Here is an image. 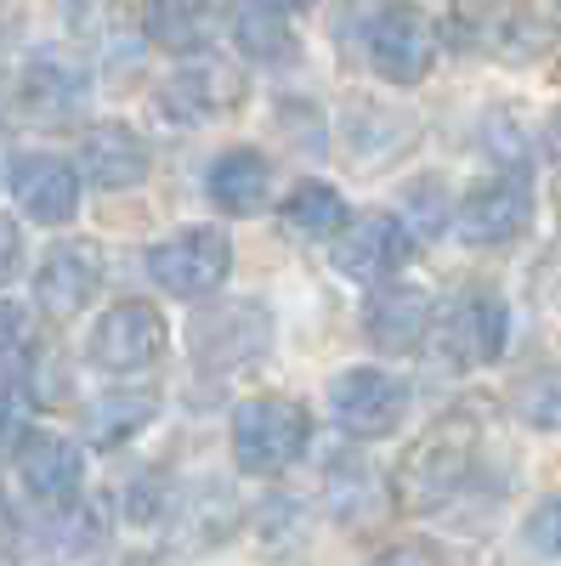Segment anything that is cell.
<instances>
[{"label":"cell","mask_w":561,"mask_h":566,"mask_svg":"<svg viewBox=\"0 0 561 566\" xmlns=\"http://www.w3.org/2000/svg\"><path fill=\"white\" fill-rule=\"evenodd\" d=\"M408 255H414V239H408L403 216H392V210H374V216H357V221L346 216L341 232H335V244H330L335 272L352 277V283H381Z\"/></svg>","instance_id":"9c48e42d"},{"label":"cell","mask_w":561,"mask_h":566,"mask_svg":"<svg viewBox=\"0 0 561 566\" xmlns=\"http://www.w3.org/2000/svg\"><path fill=\"white\" fill-rule=\"evenodd\" d=\"M555 80H561V63H555Z\"/></svg>","instance_id":"8d00e7d4"},{"label":"cell","mask_w":561,"mask_h":566,"mask_svg":"<svg viewBox=\"0 0 561 566\" xmlns=\"http://www.w3.org/2000/svg\"><path fill=\"white\" fill-rule=\"evenodd\" d=\"M103 533H108L103 504H85L80 493H74V499H63V504H52V522H45V544L63 549V555H85V549H97V544H103Z\"/></svg>","instance_id":"484cf974"},{"label":"cell","mask_w":561,"mask_h":566,"mask_svg":"<svg viewBox=\"0 0 561 566\" xmlns=\"http://www.w3.org/2000/svg\"><path fill=\"white\" fill-rule=\"evenodd\" d=\"M227 34L256 63H290L295 57V29L284 23V7H272V0H232Z\"/></svg>","instance_id":"ffe728a7"},{"label":"cell","mask_w":561,"mask_h":566,"mask_svg":"<svg viewBox=\"0 0 561 566\" xmlns=\"http://www.w3.org/2000/svg\"><path fill=\"white\" fill-rule=\"evenodd\" d=\"M330 419L352 442H374V437H392L397 424L408 419V386L386 368H346L335 374L330 386Z\"/></svg>","instance_id":"5b68a950"},{"label":"cell","mask_w":561,"mask_h":566,"mask_svg":"<svg viewBox=\"0 0 561 566\" xmlns=\"http://www.w3.org/2000/svg\"><path fill=\"white\" fill-rule=\"evenodd\" d=\"M103 290V250L91 239L52 244V255L34 272V306L45 317H80Z\"/></svg>","instance_id":"7c38bea8"},{"label":"cell","mask_w":561,"mask_h":566,"mask_svg":"<svg viewBox=\"0 0 561 566\" xmlns=\"http://www.w3.org/2000/svg\"><path fill=\"white\" fill-rule=\"evenodd\" d=\"M232 272V244L216 227H181L148 250V277L176 301H210Z\"/></svg>","instance_id":"277c9868"},{"label":"cell","mask_w":561,"mask_h":566,"mask_svg":"<svg viewBox=\"0 0 561 566\" xmlns=\"http://www.w3.org/2000/svg\"><path fill=\"white\" fill-rule=\"evenodd\" d=\"M477 40L488 45L494 57H505V63H528V57H539L550 45V29L533 18L528 0H494L482 29H477Z\"/></svg>","instance_id":"7402d4cb"},{"label":"cell","mask_w":561,"mask_h":566,"mask_svg":"<svg viewBox=\"0 0 561 566\" xmlns=\"http://www.w3.org/2000/svg\"><path fill=\"white\" fill-rule=\"evenodd\" d=\"M510 408H517L522 424L533 431H561V368H539L510 391Z\"/></svg>","instance_id":"4316f807"},{"label":"cell","mask_w":561,"mask_h":566,"mask_svg":"<svg viewBox=\"0 0 561 566\" xmlns=\"http://www.w3.org/2000/svg\"><path fill=\"white\" fill-rule=\"evenodd\" d=\"M528 544H533L539 555H555V560H561V493H550V499L533 504V515H528Z\"/></svg>","instance_id":"f546056e"},{"label":"cell","mask_w":561,"mask_h":566,"mask_svg":"<svg viewBox=\"0 0 561 566\" xmlns=\"http://www.w3.org/2000/svg\"><path fill=\"white\" fill-rule=\"evenodd\" d=\"M533 221V193L522 176H494V181H477L471 193L454 205V227L471 250H499L510 239H522Z\"/></svg>","instance_id":"ba28073f"},{"label":"cell","mask_w":561,"mask_h":566,"mask_svg":"<svg viewBox=\"0 0 561 566\" xmlns=\"http://www.w3.org/2000/svg\"><path fill=\"white\" fill-rule=\"evenodd\" d=\"M165 527H170L187 549H210V544H221L232 527H239V499H232V488H227V482L199 476V482L176 488Z\"/></svg>","instance_id":"ac0fdd59"},{"label":"cell","mask_w":561,"mask_h":566,"mask_svg":"<svg viewBox=\"0 0 561 566\" xmlns=\"http://www.w3.org/2000/svg\"><path fill=\"white\" fill-rule=\"evenodd\" d=\"M312 442V413L295 397H250L232 408V464L245 476H278Z\"/></svg>","instance_id":"7a4b0ae2"},{"label":"cell","mask_w":561,"mask_h":566,"mask_svg":"<svg viewBox=\"0 0 561 566\" xmlns=\"http://www.w3.org/2000/svg\"><path fill=\"white\" fill-rule=\"evenodd\" d=\"M23 227L12 221V216H0V290H7V283L23 272Z\"/></svg>","instance_id":"d6a6232c"},{"label":"cell","mask_w":561,"mask_h":566,"mask_svg":"<svg viewBox=\"0 0 561 566\" xmlns=\"http://www.w3.org/2000/svg\"><path fill=\"white\" fill-rule=\"evenodd\" d=\"M80 170L103 193H125V187H136L148 176V142L125 119H97L80 136Z\"/></svg>","instance_id":"e0dca14e"},{"label":"cell","mask_w":561,"mask_h":566,"mask_svg":"<svg viewBox=\"0 0 561 566\" xmlns=\"http://www.w3.org/2000/svg\"><path fill=\"white\" fill-rule=\"evenodd\" d=\"M170 499H176V488L159 476V470L136 476V482H131V493H125V515H131V527H165Z\"/></svg>","instance_id":"83f0119b"},{"label":"cell","mask_w":561,"mask_h":566,"mask_svg":"<svg viewBox=\"0 0 561 566\" xmlns=\"http://www.w3.org/2000/svg\"><path fill=\"white\" fill-rule=\"evenodd\" d=\"M363 335L386 357L419 352L426 335H432V295L419 290V283H386L381 277V290H374L368 306H363Z\"/></svg>","instance_id":"4fadbf2b"},{"label":"cell","mask_w":561,"mask_h":566,"mask_svg":"<svg viewBox=\"0 0 561 566\" xmlns=\"http://www.w3.org/2000/svg\"><path fill=\"white\" fill-rule=\"evenodd\" d=\"M29 408H34V397H29L23 386L0 391V442H18V437L29 431Z\"/></svg>","instance_id":"1f68e13d"},{"label":"cell","mask_w":561,"mask_h":566,"mask_svg":"<svg viewBox=\"0 0 561 566\" xmlns=\"http://www.w3.org/2000/svg\"><path fill=\"white\" fill-rule=\"evenodd\" d=\"M550 136H555V142H561V108H555V114H550Z\"/></svg>","instance_id":"e575fe53"},{"label":"cell","mask_w":561,"mask_h":566,"mask_svg":"<svg viewBox=\"0 0 561 566\" xmlns=\"http://www.w3.org/2000/svg\"><path fill=\"white\" fill-rule=\"evenodd\" d=\"M165 340H170V328H165L159 306L120 301L97 317V328H91V340H85V357L103 374H143L165 357Z\"/></svg>","instance_id":"8992f818"},{"label":"cell","mask_w":561,"mask_h":566,"mask_svg":"<svg viewBox=\"0 0 561 566\" xmlns=\"http://www.w3.org/2000/svg\"><path fill=\"white\" fill-rule=\"evenodd\" d=\"M210 205L227 210V216H261L267 199H272V165L267 154L256 148H227L216 165H210Z\"/></svg>","instance_id":"d6986e66"},{"label":"cell","mask_w":561,"mask_h":566,"mask_svg":"<svg viewBox=\"0 0 561 566\" xmlns=\"http://www.w3.org/2000/svg\"><path fill=\"white\" fill-rule=\"evenodd\" d=\"M272 7H284V12H301V7H312V0H272Z\"/></svg>","instance_id":"836d02e7"},{"label":"cell","mask_w":561,"mask_h":566,"mask_svg":"<svg viewBox=\"0 0 561 566\" xmlns=\"http://www.w3.org/2000/svg\"><path fill=\"white\" fill-rule=\"evenodd\" d=\"M505 335H510V312L494 290H471L448 306V317L437 323V346L454 368H488L499 363L505 352Z\"/></svg>","instance_id":"8fae6325"},{"label":"cell","mask_w":561,"mask_h":566,"mask_svg":"<svg viewBox=\"0 0 561 566\" xmlns=\"http://www.w3.org/2000/svg\"><path fill=\"white\" fill-rule=\"evenodd\" d=\"M239 103H245V74L221 57H194L176 74H165V85H159V108L176 125H216Z\"/></svg>","instance_id":"30bf717a"},{"label":"cell","mask_w":561,"mask_h":566,"mask_svg":"<svg viewBox=\"0 0 561 566\" xmlns=\"http://www.w3.org/2000/svg\"><path fill=\"white\" fill-rule=\"evenodd\" d=\"M323 515L341 527H363L374 515V470L363 459H335L323 470Z\"/></svg>","instance_id":"d4e9b609"},{"label":"cell","mask_w":561,"mask_h":566,"mask_svg":"<svg viewBox=\"0 0 561 566\" xmlns=\"http://www.w3.org/2000/svg\"><path fill=\"white\" fill-rule=\"evenodd\" d=\"M12 464H18V482L29 488V499H40V504H63L85 482V453L52 431H23L12 442Z\"/></svg>","instance_id":"9a60e30c"},{"label":"cell","mask_w":561,"mask_h":566,"mask_svg":"<svg viewBox=\"0 0 561 566\" xmlns=\"http://www.w3.org/2000/svg\"><path fill=\"white\" fill-rule=\"evenodd\" d=\"M443 221H448V199H443V187H437V181L408 187V216H403L408 239H414V244H419V239H437Z\"/></svg>","instance_id":"f1b7e54d"},{"label":"cell","mask_w":561,"mask_h":566,"mask_svg":"<svg viewBox=\"0 0 561 566\" xmlns=\"http://www.w3.org/2000/svg\"><path fill=\"white\" fill-rule=\"evenodd\" d=\"M555 12H561V0H555Z\"/></svg>","instance_id":"74e56055"},{"label":"cell","mask_w":561,"mask_h":566,"mask_svg":"<svg viewBox=\"0 0 561 566\" xmlns=\"http://www.w3.org/2000/svg\"><path fill=\"white\" fill-rule=\"evenodd\" d=\"M471 464H477V424L459 419V413H448V419L432 424L426 437H414V448L397 459L392 493H397L403 510L432 515V510H443L465 482H471Z\"/></svg>","instance_id":"6da1fadb"},{"label":"cell","mask_w":561,"mask_h":566,"mask_svg":"<svg viewBox=\"0 0 561 566\" xmlns=\"http://www.w3.org/2000/svg\"><path fill=\"white\" fill-rule=\"evenodd\" d=\"M0 165H7V136H0Z\"/></svg>","instance_id":"d590c367"},{"label":"cell","mask_w":561,"mask_h":566,"mask_svg":"<svg viewBox=\"0 0 561 566\" xmlns=\"http://www.w3.org/2000/svg\"><path fill=\"white\" fill-rule=\"evenodd\" d=\"M216 0H143V29L165 52H194L210 34Z\"/></svg>","instance_id":"cb8c5ba5"},{"label":"cell","mask_w":561,"mask_h":566,"mask_svg":"<svg viewBox=\"0 0 561 566\" xmlns=\"http://www.w3.org/2000/svg\"><path fill=\"white\" fill-rule=\"evenodd\" d=\"M267 346H272V317L261 301H216L187 328V352L216 380H232V374L256 368L267 357Z\"/></svg>","instance_id":"3957f363"},{"label":"cell","mask_w":561,"mask_h":566,"mask_svg":"<svg viewBox=\"0 0 561 566\" xmlns=\"http://www.w3.org/2000/svg\"><path fill=\"white\" fill-rule=\"evenodd\" d=\"M12 199L29 221L40 227H63L80 210V170L58 154H23L12 165Z\"/></svg>","instance_id":"2e32d148"},{"label":"cell","mask_w":561,"mask_h":566,"mask_svg":"<svg viewBox=\"0 0 561 566\" xmlns=\"http://www.w3.org/2000/svg\"><path fill=\"white\" fill-rule=\"evenodd\" d=\"M23 357H29V317H23V306L0 301V374L18 368Z\"/></svg>","instance_id":"4dcf8cb0"},{"label":"cell","mask_w":561,"mask_h":566,"mask_svg":"<svg viewBox=\"0 0 561 566\" xmlns=\"http://www.w3.org/2000/svg\"><path fill=\"white\" fill-rule=\"evenodd\" d=\"M154 413H159V391H136V386L103 391L97 402H91V413H85V442L108 453V448H120L131 437H143V424Z\"/></svg>","instance_id":"44dd1931"},{"label":"cell","mask_w":561,"mask_h":566,"mask_svg":"<svg viewBox=\"0 0 561 566\" xmlns=\"http://www.w3.org/2000/svg\"><path fill=\"white\" fill-rule=\"evenodd\" d=\"M368 63H374V74L392 80V85H419L432 74V63H437V29H432V18L419 7H408V0L381 7L374 23H368Z\"/></svg>","instance_id":"52a82bcc"},{"label":"cell","mask_w":561,"mask_h":566,"mask_svg":"<svg viewBox=\"0 0 561 566\" xmlns=\"http://www.w3.org/2000/svg\"><path fill=\"white\" fill-rule=\"evenodd\" d=\"M12 103L29 125H69L85 108V74H80V63H69L58 52H40L23 63Z\"/></svg>","instance_id":"5bb4252c"},{"label":"cell","mask_w":561,"mask_h":566,"mask_svg":"<svg viewBox=\"0 0 561 566\" xmlns=\"http://www.w3.org/2000/svg\"><path fill=\"white\" fill-rule=\"evenodd\" d=\"M278 221H284L290 239L323 244V239H335V232H341L346 199H341V187H330V181H301L295 193L278 205Z\"/></svg>","instance_id":"603a6c76"}]
</instances>
